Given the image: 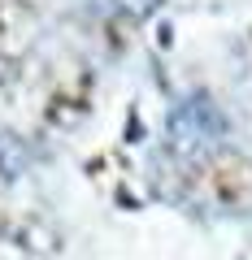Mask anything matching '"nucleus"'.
<instances>
[{
	"label": "nucleus",
	"mask_w": 252,
	"mask_h": 260,
	"mask_svg": "<svg viewBox=\"0 0 252 260\" xmlns=\"http://www.w3.org/2000/svg\"><path fill=\"white\" fill-rule=\"evenodd\" d=\"M113 5H122V9H144L148 0H113Z\"/></svg>",
	"instance_id": "f257e3e1"
}]
</instances>
